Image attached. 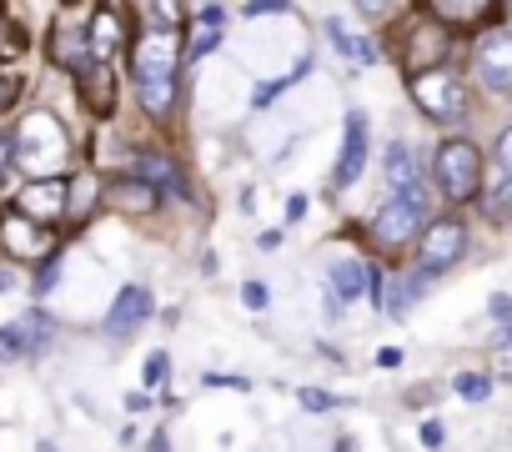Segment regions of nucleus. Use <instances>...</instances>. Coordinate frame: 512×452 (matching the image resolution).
I'll return each instance as SVG.
<instances>
[{
    "label": "nucleus",
    "mask_w": 512,
    "mask_h": 452,
    "mask_svg": "<svg viewBox=\"0 0 512 452\" xmlns=\"http://www.w3.org/2000/svg\"><path fill=\"white\" fill-rule=\"evenodd\" d=\"M176 61H181V46L171 31H146L131 51V71H136V91H141V106L146 116H166L171 101H176Z\"/></svg>",
    "instance_id": "obj_1"
},
{
    "label": "nucleus",
    "mask_w": 512,
    "mask_h": 452,
    "mask_svg": "<svg viewBox=\"0 0 512 452\" xmlns=\"http://www.w3.org/2000/svg\"><path fill=\"white\" fill-rule=\"evenodd\" d=\"M11 151H16V161H21L36 181H56V171L71 161V136H66V126H61L51 111H36V116H26V126L16 131Z\"/></svg>",
    "instance_id": "obj_2"
},
{
    "label": "nucleus",
    "mask_w": 512,
    "mask_h": 452,
    "mask_svg": "<svg viewBox=\"0 0 512 452\" xmlns=\"http://www.w3.org/2000/svg\"><path fill=\"white\" fill-rule=\"evenodd\" d=\"M432 176H437V186H442L452 201H472V196H477V181H482V156H477V146L447 141V146L437 151V161H432Z\"/></svg>",
    "instance_id": "obj_3"
},
{
    "label": "nucleus",
    "mask_w": 512,
    "mask_h": 452,
    "mask_svg": "<svg viewBox=\"0 0 512 452\" xmlns=\"http://www.w3.org/2000/svg\"><path fill=\"white\" fill-rule=\"evenodd\" d=\"M412 101L432 121H462V106H467L462 81L452 71H422V76H412Z\"/></svg>",
    "instance_id": "obj_4"
},
{
    "label": "nucleus",
    "mask_w": 512,
    "mask_h": 452,
    "mask_svg": "<svg viewBox=\"0 0 512 452\" xmlns=\"http://www.w3.org/2000/svg\"><path fill=\"white\" fill-rule=\"evenodd\" d=\"M462 252H467V232H462V226L457 221H432L422 232V242H417V267H422V277H437V272L457 267Z\"/></svg>",
    "instance_id": "obj_5"
},
{
    "label": "nucleus",
    "mask_w": 512,
    "mask_h": 452,
    "mask_svg": "<svg viewBox=\"0 0 512 452\" xmlns=\"http://www.w3.org/2000/svg\"><path fill=\"white\" fill-rule=\"evenodd\" d=\"M477 76L487 91H512V31H492L477 46Z\"/></svg>",
    "instance_id": "obj_6"
},
{
    "label": "nucleus",
    "mask_w": 512,
    "mask_h": 452,
    "mask_svg": "<svg viewBox=\"0 0 512 452\" xmlns=\"http://www.w3.org/2000/svg\"><path fill=\"white\" fill-rule=\"evenodd\" d=\"M387 181L397 186V201H407V206H417V211H427V186H422V171H417V161H412V151L402 146V141H392L387 146Z\"/></svg>",
    "instance_id": "obj_7"
},
{
    "label": "nucleus",
    "mask_w": 512,
    "mask_h": 452,
    "mask_svg": "<svg viewBox=\"0 0 512 452\" xmlns=\"http://www.w3.org/2000/svg\"><path fill=\"white\" fill-rule=\"evenodd\" d=\"M0 242H6V252H11V257H26V262H36V257H46V252H51L46 226L26 221L21 211H6V216H0Z\"/></svg>",
    "instance_id": "obj_8"
},
{
    "label": "nucleus",
    "mask_w": 512,
    "mask_h": 452,
    "mask_svg": "<svg viewBox=\"0 0 512 452\" xmlns=\"http://www.w3.org/2000/svg\"><path fill=\"white\" fill-rule=\"evenodd\" d=\"M417 226H422V211L392 196V201H387V206H377V216H372V237H377V242H387V247H402V242H412V237H417Z\"/></svg>",
    "instance_id": "obj_9"
},
{
    "label": "nucleus",
    "mask_w": 512,
    "mask_h": 452,
    "mask_svg": "<svg viewBox=\"0 0 512 452\" xmlns=\"http://www.w3.org/2000/svg\"><path fill=\"white\" fill-rule=\"evenodd\" d=\"M16 211H21L26 221H36V226L56 221V216L66 211V181H61V176H56V181H31V186L21 191Z\"/></svg>",
    "instance_id": "obj_10"
},
{
    "label": "nucleus",
    "mask_w": 512,
    "mask_h": 452,
    "mask_svg": "<svg viewBox=\"0 0 512 452\" xmlns=\"http://www.w3.org/2000/svg\"><path fill=\"white\" fill-rule=\"evenodd\" d=\"M146 317H151V292L131 282V287H121V292H116L111 317H106V332H111V337H131Z\"/></svg>",
    "instance_id": "obj_11"
},
{
    "label": "nucleus",
    "mask_w": 512,
    "mask_h": 452,
    "mask_svg": "<svg viewBox=\"0 0 512 452\" xmlns=\"http://www.w3.org/2000/svg\"><path fill=\"white\" fill-rule=\"evenodd\" d=\"M367 166V116L352 111L347 116V141H342V161H337V186H352Z\"/></svg>",
    "instance_id": "obj_12"
},
{
    "label": "nucleus",
    "mask_w": 512,
    "mask_h": 452,
    "mask_svg": "<svg viewBox=\"0 0 512 452\" xmlns=\"http://www.w3.org/2000/svg\"><path fill=\"white\" fill-rule=\"evenodd\" d=\"M76 81H81V96H86V106H91L96 116H111V111H116V76H111L101 61L81 66Z\"/></svg>",
    "instance_id": "obj_13"
},
{
    "label": "nucleus",
    "mask_w": 512,
    "mask_h": 452,
    "mask_svg": "<svg viewBox=\"0 0 512 452\" xmlns=\"http://www.w3.org/2000/svg\"><path fill=\"white\" fill-rule=\"evenodd\" d=\"M447 51V31L442 26H417L412 41H407V71L422 76V71H437V56Z\"/></svg>",
    "instance_id": "obj_14"
},
{
    "label": "nucleus",
    "mask_w": 512,
    "mask_h": 452,
    "mask_svg": "<svg viewBox=\"0 0 512 452\" xmlns=\"http://www.w3.org/2000/svg\"><path fill=\"white\" fill-rule=\"evenodd\" d=\"M136 171H141V181L161 196V191H171V196H186V181H181V171L171 166V156H161V151H141L136 156Z\"/></svg>",
    "instance_id": "obj_15"
},
{
    "label": "nucleus",
    "mask_w": 512,
    "mask_h": 452,
    "mask_svg": "<svg viewBox=\"0 0 512 452\" xmlns=\"http://www.w3.org/2000/svg\"><path fill=\"white\" fill-rule=\"evenodd\" d=\"M86 36H91V46H96V56H116V51L126 46V31H121V11H111V6H101Z\"/></svg>",
    "instance_id": "obj_16"
},
{
    "label": "nucleus",
    "mask_w": 512,
    "mask_h": 452,
    "mask_svg": "<svg viewBox=\"0 0 512 452\" xmlns=\"http://www.w3.org/2000/svg\"><path fill=\"white\" fill-rule=\"evenodd\" d=\"M51 56H56V66H66V71H81L86 66V31L76 26H66L61 21V31H56V46H51Z\"/></svg>",
    "instance_id": "obj_17"
},
{
    "label": "nucleus",
    "mask_w": 512,
    "mask_h": 452,
    "mask_svg": "<svg viewBox=\"0 0 512 452\" xmlns=\"http://www.w3.org/2000/svg\"><path fill=\"white\" fill-rule=\"evenodd\" d=\"M367 292V267L362 262H337V272H332V297L337 302H357Z\"/></svg>",
    "instance_id": "obj_18"
},
{
    "label": "nucleus",
    "mask_w": 512,
    "mask_h": 452,
    "mask_svg": "<svg viewBox=\"0 0 512 452\" xmlns=\"http://www.w3.org/2000/svg\"><path fill=\"white\" fill-rule=\"evenodd\" d=\"M111 201H116L121 211H131V216H146V211L156 206V191H151L146 181H121V186H111Z\"/></svg>",
    "instance_id": "obj_19"
},
{
    "label": "nucleus",
    "mask_w": 512,
    "mask_h": 452,
    "mask_svg": "<svg viewBox=\"0 0 512 452\" xmlns=\"http://www.w3.org/2000/svg\"><path fill=\"white\" fill-rule=\"evenodd\" d=\"M327 36H332V46H337L347 61H372V46H367L362 36H352L342 21H332V26H327Z\"/></svg>",
    "instance_id": "obj_20"
},
{
    "label": "nucleus",
    "mask_w": 512,
    "mask_h": 452,
    "mask_svg": "<svg viewBox=\"0 0 512 452\" xmlns=\"http://www.w3.org/2000/svg\"><path fill=\"white\" fill-rule=\"evenodd\" d=\"M91 191H96V176H91V171H76V181H66V196H76V201H71L76 221H86V216H91V201H96Z\"/></svg>",
    "instance_id": "obj_21"
},
{
    "label": "nucleus",
    "mask_w": 512,
    "mask_h": 452,
    "mask_svg": "<svg viewBox=\"0 0 512 452\" xmlns=\"http://www.w3.org/2000/svg\"><path fill=\"white\" fill-rule=\"evenodd\" d=\"M16 357H31V337L26 327H0V362H16Z\"/></svg>",
    "instance_id": "obj_22"
},
{
    "label": "nucleus",
    "mask_w": 512,
    "mask_h": 452,
    "mask_svg": "<svg viewBox=\"0 0 512 452\" xmlns=\"http://www.w3.org/2000/svg\"><path fill=\"white\" fill-rule=\"evenodd\" d=\"M417 297H422V277H407V282H397V287H392V297H387V312H392V317H402V312H407Z\"/></svg>",
    "instance_id": "obj_23"
},
{
    "label": "nucleus",
    "mask_w": 512,
    "mask_h": 452,
    "mask_svg": "<svg viewBox=\"0 0 512 452\" xmlns=\"http://www.w3.org/2000/svg\"><path fill=\"white\" fill-rule=\"evenodd\" d=\"M26 51V36L6 21V16H0V61H11V56H21Z\"/></svg>",
    "instance_id": "obj_24"
},
{
    "label": "nucleus",
    "mask_w": 512,
    "mask_h": 452,
    "mask_svg": "<svg viewBox=\"0 0 512 452\" xmlns=\"http://www.w3.org/2000/svg\"><path fill=\"white\" fill-rule=\"evenodd\" d=\"M452 387H457V392H462V397H467V402H482V397H487V387H492V382H487V377H482V372H462V377H457V382H452Z\"/></svg>",
    "instance_id": "obj_25"
},
{
    "label": "nucleus",
    "mask_w": 512,
    "mask_h": 452,
    "mask_svg": "<svg viewBox=\"0 0 512 452\" xmlns=\"http://www.w3.org/2000/svg\"><path fill=\"white\" fill-rule=\"evenodd\" d=\"M432 16L437 21H482L487 6H432Z\"/></svg>",
    "instance_id": "obj_26"
},
{
    "label": "nucleus",
    "mask_w": 512,
    "mask_h": 452,
    "mask_svg": "<svg viewBox=\"0 0 512 452\" xmlns=\"http://www.w3.org/2000/svg\"><path fill=\"white\" fill-rule=\"evenodd\" d=\"M297 397H302V407H307V412H332V407L342 402V397H332V392H322V387H302Z\"/></svg>",
    "instance_id": "obj_27"
},
{
    "label": "nucleus",
    "mask_w": 512,
    "mask_h": 452,
    "mask_svg": "<svg viewBox=\"0 0 512 452\" xmlns=\"http://www.w3.org/2000/svg\"><path fill=\"white\" fill-rule=\"evenodd\" d=\"M221 46V26H201L196 36H191V56H206V51H216Z\"/></svg>",
    "instance_id": "obj_28"
},
{
    "label": "nucleus",
    "mask_w": 512,
    "mask_h": 452,
    "mask_svg": "<svg viewBox=\"0 0 512 452\" xmlns=\"http://www.w3.org/2000/svg\"><path fill=\"white\" fill-rule=\"evenodd\" d=\"M166 372H171V362H166V352H156V357H146V382H151V387H161V382H166Z\"/></svg>",
    "instance_id": "obj_29"
},
{
    "label": "nucleus",
    "mask_w": 512,
    "mask_h": 452,
    "mask_svg": "<svg viewBox=\"0 0 512 452\" xmlns=\"http://www.w3.org/2000/svg\"><path fill=\"white\" fill-rule=\"evenodd\" d=\"M21 96V76H11V71H0V111H6L11 101Z\"/></svg>",
    "instance_id": "obj_30"
},
{
    "label": "nucleus",
    "mask_w": 512,
    "mask_h": 452,
    "mask_svg": "<svg viewBox=\"0 0 512 452\" xmlns=\"http://www.w3.org/2000/svg\"><path fill=\"white\" fill-rule=\"evenodd\" d=\"M241 297H246V307H267V287H262V282H246Z\"/></svg>",
    "instance_id": "obj_31"
},
{
    "label": "nucleus",
    "mask_w": 512,
    "mask_h": 452,
    "mask_svg": "<svg viewBox=\"0 0 512 452\" xmlns=\"http://www.w3.org/2000/svg\"><path fill=\"white\" fill-rule=\"evenodd\" d=\"M492 216H507V221H512V186H502V191L492 196Z\"/></svg>",
    "instance_id": "obj_32"
},
{
    "label": "nucleus",
    "mask_w": 512,
    "mask_h": 452,
    "mask_svg": "<svg viewBox=\"0 0 512 452\" xmlns=\"http://www.w3.org/2000/svg\"><path fill=\"white\" fill-rule=\"evenodd\" d=\"M497 161H502V171L512 176V131H502V136H497Z\"/></svg>",
    "instance_id": "obj_33"
},
{
    "label": "nucleus",
    "mask_w": 512,
    "mask_h": 452,
    "mask_svg": "<svg viewBox=\"0 0 512 452\" xmlns=\"http://www.w3.org/2000/svg\"><path fill=\"white\" fill-rule=\"evenodd\" d=\"M51 287H56V262H46V267H41V277H36V297H46Z\"/></svg>",
    "instance_id": "obj_34"
},
{
    "label": "nucleus",
    "mask_w": 512,
    "mask_h": 452,
    "mask_svg": "<svg viewBox=\"0 0 512 452\" xmlns=\"http://www.w3.org/2000/svg\"><path fill=\"white\" fill-rule=\"evenodd\" d=\"M442 437H447L442 422H427V427H422V447H442Z\"/></svg>",
    "instance_id": "obj_35"
},
{
    "label": "nucleus",
    "mask_w": 512,
    "mask_h": 452,
    "mask_svg": "<svg viewBox=\"0 0 512 452\" xmlns=\"http://www.w3.org/2000/svg\"><path fill=\"white\" fill-rule=\"evenodd\" d=\"M492 317L507 327V322H512V297H492Z\"/></svg>",
    "instance_id": "obj_36"
},
{
    "label": "nucleus",
    "mask_w": 512,
    "mask_h": 452,
    "mask_svg": "<svg viewBox=\"0 0 512 452\" xmlns=\"http://www.w3.org/2000/svg\"><path fill=\"white\" fill-rule=\"evenodd\" d=\"M11 161H16V151H11V141H6V136H0V176L11 171Z\"/></svg>",
    "instance_id": "obj_37"
},
{
    "label": "nucleus",
    "mask_w": 512,
    "mask_h": 452,
    "mask_svg": "<svg viewBox=\"0 0 512 452\" xmlns=\"http://www.w3.org/2000/svg\"><path fill=\"white\" fill-rule=\"evenodd\" d=\"M256 247H262V252H277V247H282V232H262V237H256Z\"/></svg>",
    "instance_id": "obj_38"
},
{
    "label": "nucleus",
    "mask_w": 512,
    "mask_h": 452,
    "mask_svg": "<svg viewBox=\"0 0 512 452\" xmlns=\"http://www.w3.org/2000/svg\"><path fill=\"white\" fill-rule=\"evenodd\" d=\"M377 362H382V367H397V362H402V352H397V347H382V352H377Z\"/></svg>",
    "instance_id": "obj_39"
},
{
    "label": "nucleus",
    "mask_w": 512,
    "mask_h": 452,
    "mask_svg": "<svg viewBox=\"0 0 512 452\" xmlns=\"http://www.w3.org/2000/svg\"><path fill=\"white\" fill-rule=\"evenodd\" d=\"M146 452H171V442H166V432H156V437L146 442Z\"/></svg>",
    "instance_id": "obj_40"
},
{
    "label": "nucleus",
    "mask_w": 512,
    "mask_h": 452,
    "mask_svg": "<svg viewBox=\"0 0 512 452\" xmlns=\"http://www.w3.org/2000/svg\"><path fill=\"white\" fill-rule=\"evenodd\" d=\"M16 282H11V272H0V292H11Z\"/></svg>",
    "instance_id": "obj_41"
},
{
    "label": "nucleus",
    "mask_w": 512,
    "mask_h": 452,
    "mask_svg": "<svg viewBox=\"0 0 512 452\" xmlns=\"http://www.w3.org/2000/svg\"><path fill=\"white\" fill-rule=\"evenodd\" d=\"M36 452H61V447L56 442H36Z\"/></svg>",
    "instance_id": "obj_42"
}]
</instances>
